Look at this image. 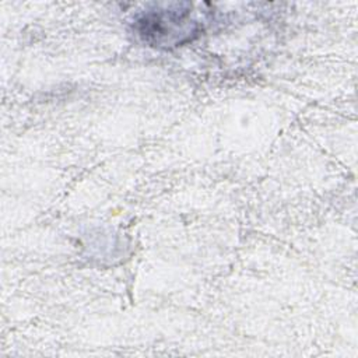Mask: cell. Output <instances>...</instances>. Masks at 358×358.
Instances as JSON below:
<instances>
[{"label": "cell", "instance_id": "obj_1", "mask_svg": "<svg viewBox=\"0 0 358 358\" xmlns=\"http://www.w3.org/2000/svg\"><path fill=\"white\" fill-rule=\"evenodd\" d=\"M140 39L152 48H172L192 41L199 32V22L190 17L189 10L164 8L147 11L136 21Z\"/></svg>", "mask_w": 358, "mask_h": 358}]
</instances>
